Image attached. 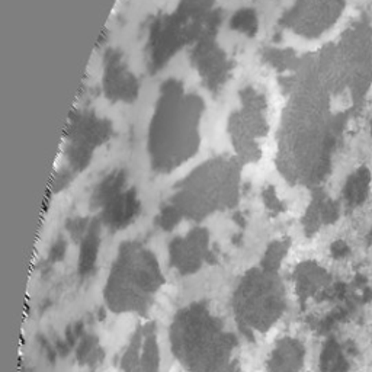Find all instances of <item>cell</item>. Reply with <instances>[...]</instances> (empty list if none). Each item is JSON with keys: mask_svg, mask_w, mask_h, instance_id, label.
Here are the masks:
<instances>
[{"mask_svg": "<svg viewBox=\"0 0 372 372\" xmlns=\"http://www.w3.org/2000/svg\"><path fill=\"white\" fill-rule=\"evenodd\" d=\"M367 186H368V172L361 170L358 172L348 183V189H346V195H348L349 200L352 202H358L365 198L367 192Z\"/></svg>", "mask_w": 372, "mask_h": 372, "instance_id": "1", "label": "cell"}]
</instances>
